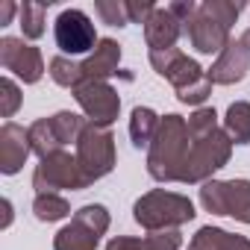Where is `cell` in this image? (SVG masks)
<instances>
[{
    "instance_id": "cell-9",
    "label": "cell",
    "mask_w": 250,
    "mask_h": 250,
    "mask_svg": "<svg viewBox=\"0 0 250 250\" xmlns=\"http://www.w3.org/2000/svg\"><path fill=\"white\" fill-rule=\"evenodd\" d=\"M53 39H56V47L68 56H80V53H88L91 47H97V33H94V24L91 18L83 12V9H65L56 24H53Z\"/></svg>"
},
{
    "instance_id": "cell-27",
    "label": "cell",
    "mask_w": 250,
    "mask_h": 250,
    "mask_svg": "<svg viewBox=\"0 0 250 250\" xmlns=\"http://www.w3.org/2000/svg\"><path fill=\"white\" fill-rule=\"evenodd\" d=\"M97 15L103 24L109 27H127L130 24V15H127V0H97L94 3Z\"/></svg>"
},
{
    "instance_id": "cell-23",
    "label": "cell",
    "mask_w": 250,
    "mask_h": 250,
    "mask_svg": "<svg viewBox=\"0 0 250 250\" xmlns=\"http://www.w3.org/2000/svg\"><path fill=\"white\" fill-rule=\"evenodd\" d=\"M50 77H53L56 85L74 91V88L83 83V65L71 62L68 56H53V59H50Z\"/></svg>"
},
{
    "instance_id": "cell-19",
    "label": "cell",
    "mask_w": 250,
    "mask_h": 250,
    "mask_svg": "<svg viewBox=\"0 0 250 250\" xmlns=\"http://www.w3.org/2000/svg\"><path fill=\"white\" fill-rule=\"evenodd\" d=\"M224 133L232 139V145H250V103L247 100L229 103L224 115Z\"/></svg>"
},
{
    "instance_id": "cell-28",
    "label": "cell",
    "mask_w": 250,
    "mask_h": 250,
    "mask_svg": "<svg viewBox=\"0 0 250 250\" xmlns=\"http://www.w3.org/2000/svg\"><path fill=\"white\" fill-rule=\"evenodd\" d=\"M212 130H218V112L209 109V106H200L188 115V136L191 139H200V136H209Z\"/></svg>"
},
{
    "instance_id": "cell-11",
    "label": "cell",
    "mask_w": 250,
    "mask_h": 250,
    "mask_svg": "<svg viewBox=\"0 0 250 250\" xmlns=\"http://www.w3.org/2000/svg\"><path fill=\"white\" fill-rule=\"evenodd\" d=\"M183 30H186V36H188L191 47H194L197 53H203V56H212V53L221 56V50L229 44V30H227L224 24H218L215 18H209L200 6H197V12L188 18V24H186Z\"/></svg>"
},
{
    "instance_id": "cell-13",
    "label": "cell",
    "mask_w": 250,
    "mask_h": 250,
    "mask_svg": "<svg viewBox=\"0 0 250 250\" xmlns=\"http://www.w3.org/2000/svg\"><path fill=\"white\" fill-rule=\"evenodd\" d=\"M247 71H250V50L241 42H229L215 59V65L209 68V80L215 85H232V83H241Z\"/></svg>"
},
{
    "instance_id": "cell-6",
    "label": "cell",
    "mask_w": 250,
    "mask_h": 250,
    "mask_svg": "<svg viewBox=\"0 0 250 250\" xmlns=\"http://www.w3.org/2000/svg\"><path fill=\"white\" fill-rule=\"evenodd\" d=\"M77 162H80V171H83L88 186L103 180L106 174H112V168H115V139H112V133L106 127H94L88 121L85 133L77 142Z\"/></svg>"
},
{
    "instance_id": "cell-26",
    "label": "cell",
    "mask_w": 250,
    "mask_h": 250,
    "mask_svg": "<svg viewBox=\"0 0 250 250\" xmlns=\"http://www.w3.org/2000/svg\"><path fill=\"white\" fill-rule=\"evenodd\" d=\"M200 9L209 15V18H215L218 24H224L227 30L238 21V15H241V3H229V0H206V3H200Z\"/></svg>"
},
{
    "instance_id": "cell-1",
    "label": "cell",
    "mask_w": 250,
    "mask_h": 250,
    "mask_svg": "<svg viewBox=\"0 0 250 250\" xmlns=\"http://www.w3.org/2000/svg\"><path fill=\"white\" fill-rule=\"evenodd\" d=\"M191 136H188V121L183 115H165L153 145L147 147V174L156 183H177L183 162L188 156Z\"/></svg>"
},
{
    "instance_id": "cell-25",
    "label": "cell",
    "mask_w": 250,
    "mask_h": 250,
    "mask_svg": "<svg viewBox=\"0 0 250 250\" xmlns=\"http://www.w3.org/2000/svg\"><path fill=\"white\" fill-rule=\"evenodd\" d=\"M74 221H80L83 227L94 229L97 235H106V229H109V209L100 206V203H88V206L74 212Z\"/></svg>"
},
{
    "instance_id": "cell-5",
    "label": "cell",
    "mask_w": 250,
    "mask_h": 250,
    "mask_svg": "<svg viewBox=\"0 0 250 250\" xmlns=\"http://www.w3.org/2000/svg\"><path fill=\"white\" fill-rule=\"evenodd\" d=\"M200 203L212 215L250 224V180H209L200 188Z\"/></svg>"
},
{
    "instance_id": "cell-20",
    "label": "cell",
    "mask_w": 250,
    "mask_h": 250,
    "mask_svg": "<svg viewBox=\"0 0 250 250\" xmlns=\"http://www.w3.org/2000/svg\"><path fill=\"white\" fill-rule=\"evenodd\" d=\"M27 130H30L33 153H36L39 159H47V156H53V153L62 150V145H59V139H56V133H53L50 118H39V121H33Z\"/></svg>"
},
{
    "instance_id": "cell-16",
    "label": "cell",
    "mask_w": 250,
    "mask_h": 250,
    "mask_svg": "<svg viewBox=\"0 0 250 250\" xmlns=\"http://www.w3.org/2000/svg\"><path fill=\"white\" fill-rule=\"evenodd\" d=\"M188 250H250V238L238 232H227L221 227H200Z\"/></svg>"
},
{
    "instance_id": "cell-33",
    "label": "cell",
    "mask_w": 250,
    "mask_h": 250,
    "mask_svg": "<svg viewBox=\"0 0 250 250\" xmlns=\"http://www.w3.org/2000/svg\"><path fill=\"white\" fill-rule=\"evenodd\" d=\"M21 6H15L12 0H3V3H0V27H6V24H12V15L18 12Z\"/></svg>"
},
{
    "instance_id": "cell-35",
    "label": "cell",
    "mask_w": 250,
    "mask_h": 250,
    "mask_svg": "<svg viewBox=\"0 0 250 250\" xmlns=\"http://www.w3.org/2000/svg\"><path fill=\"white\" fill-rule=\"evenodd\" d=\"M238 42H241V44H244V47H247V50H250V27H247V30H244V36H241V39H238Z\"/></svg>"
},
{
    "instance_id": "cell-34",
    "label": "cell",
    "mask_w": 250,
    "mask_h": 250,
    "mask_svg": "<svg viewBox=\"0 0 250 250\" xmlns=\"http://www.w3.org/2000/svg\"><path fill=\"white\" fill-rule=\"evenodd\" d=\"M9 224H12V203L3 200V224H0V227H9Z\"/></svg>"
},
{
    "instance_id": "cell-17",
    "label": "cell",
    "mask_w": 250,
    "mask_h": 250,
    "mask_svg": "<svg viewBox=\"0 0 250 250\" xmlns=\"http://www.w3.org/2000/svg\"><path fill=\"white\" fill-rule=\"evenodd\" d=\"M97 244H100V235L74 218L53 235V250H97Z\"/></svg>"
},
{
    "instance_id": "cell-29",
    "label": "cell",
    "mask_w": 250,
    "mask_h": 250,
    "mask_svg": "<svg viewBox=\"0 0 250 250\" xmlns=\"http://www.w3.org/2000/svg\"><path fill=\"white\" fill-rule=\"evenodd\" d=\"M21 106V88L15 85V80L3 77L0 80V115L3 118H12Z\"/></svg>"
},
{
    "instance_id": "cell-14",
    "label": "cell",
    "mask_w": 250,
    "mask_h": 250,
    "mask_svg": "<svg viewBox=\"0 0 250 250\" xmlns=\"http://www.w3.org/2000/svg\"><path fill=\"white\" fill-rule=\"evenodd\" d=\"M180 33H183V24L168 6H156V12L145 24V42L150 50H171L177 44Z\"/></svg>"
},
{
    "instance_id": "cell-4",
    "label": "cell",
    "mask_w": 250,
    "mask_h": 250,
    "mask_svg": "<svg viewBox=\"0 0 250 250\" xmlns=\"http://www.w3.org/2000/svg\"><path fill=\"white\" fill-rule=\"evenodd\" d=\"M232 156V139L218 127L212 130L209 136H200V139H191V147H188V156L183 162V171H180V180L177 183H209V177L215 171H221Z\"/></svg>"
},
{
    "instance_id": "cell-31",
    "label": "cell",
    "mask_w": 250,
    "mask_h": 250,
    "mask_svg": "<svg viewBox=\"0 0 250 250\" xmlns=\"http://www.w3.org/2000/svg\"><path fill=\"white\" fill-rule=\"evenodd\" d=\"M153 12H156V3H150V0H127L130 24H147Z\"/></svg>"
},
{
    "instance_id": "cell-24",
    "label": "cell",
    "mask_w": 250,
    "mask_h": 250,
    "mask_svg": "<svg viewBox=\"0 0 250 250\" xmlns=\"http://www.w3.org/2000/svg\"><path fill=\"white\" fill-rule=\"evenodd\" d=\"M18 24L24 39H42L44 36V6L42 3H24L18 9Z\"/></svg>"
},
{
    "instance_id": "cell-7",
    "label": "cell",
    "mask_w": 250,
    "mask_h": 250,
    "mask_svg": "<svg viewBox=\"0 0 250 250\" xmlns=\"http://www.w3.org/2000/svg\"><path fill=\"white\" fill-rule=\"evenodd\" d=\"M33 188L36 194H56V191H80L88 188L77 156L59 150L47 159H42L33 171Z\"/></svg>"
},
{
    "instance_id": "cell-12",
    "label": "cell",
    "mask_w": 250,
    "mask_h": 250,
    "mask_svg": "<svg viewBox=\"0 0 250 250\" xmlns=\"http://www.w3.org/2000/svg\"><path fill=\"white\" fill-rule=\"evenodd\" d=\"M33 145H30V130H24L21 124L6 121L0 127V174H18L24 168V162L30 159Z\"/></svg>"
},
{
    "instance_id": "cell-3",
    "label": "cell",
    "mask_w": 250,
    "mask_h": 250,
    "mask_svg": "<svg viewBox=\"0 0 250 250\" xmlns=\"http://www.w3.org/2000/svg\"><path fill=\"white\" fill-rule=\"evenodd\" d=\"M194 203L186 194L177 191H165V188H153L147 194H142L133 206V218L142 229L147 232H162V229H180L183 224L194 221Z\"/></svg>"
},
{
    "instance_id": "cell-32",
    "label": "cell",
    "mask_w": 250,
    "mask_h": 250,
    "mask_svg": "<svg viewBox=\"0 0 250 250\" xmlns=\"http://www.w3.org/2000/svg\"><path fill=\"white\" fill-rule=\"evenodd\" d=\"M106 250H145V238H133V235H115Z\"/></svg>"
},
{
    "instance_id": "cell-21",
    "label": "cell",
    "mask_w": 250,
    "mask_h": 250,
    "mask_svg": "<svg viewBox=\"0 0 250 250\" xmlns=\"http://www.w3.org/2000/svg\"><path fill=\"white\" fill-rule=\"evenodd\" d=\"M50 124H53V133H56L59 145L65 147V145H77L80 142V136L88 127V118H83L77 112H56V115H50Z\"/></svg>"
},
{
    "instance_id": "cell-10",
    "label": "cell",
    "mask_w": 250,
    "mask_h": 250,
    "mask_svg": "<svg viewBox=\"0 0 250 250\" xmlns=\"http://www.w3.org/2000/svg\"><path fill=\"white\" fill-rule=\"evenodd\" d=\"M0 65L6 71H12L18 80L24 83H39L44 74V56L39 47L27 44L24 39H0Z\"/></svg>"
},
{
    "instance_id": "cell-8",
    "label": "cell",
    "mask_w": 250,
    "mask_h": 250,
    "mask_svg": "<svg viewBox=\"0 0 250 250\" xmlns=\"http://www.w3.org/2000/svg\"><path fill=\"white\" fill-rule=\"evenodd\" d=\"M74 100L80 103V109L85 112V118L94 124V127H112L118 121V112H121V97L118 91L103 83V80H85L74 88Z\"/></svg>"
},
{
    "instance_id": "cell-2",
    "label": "cell",
    "mask_w": 250,
    "mask_h": 250,
    "mask_svg": "<svg viewBox=\"0 0 250 250\" xmlns=\"http://www.w3.org/2000/svg\"><path fill=\"white\" fill-rule=\"evenodd\" d=\"M150 65L159 77H165L174 91H177V100L180 103H188V106H197L206 103V97L212 94V80H209V71H203L194 59H188L180 47H171V50H150Z\"/></svg>"
},
{
    "instance_id": "cell-30",
    "label": "cell",
    "mask_w": 250,
    "mask_h": 250,
    "mask_svg": "<svg viewBox=\"0 0 250 250\" xmlns=\"http://www.w3.org/2000/svg\"><path fill=\"white\" fill-rule=\"evenodd\" d=\"M183 247V232L180 229H162V232H147L145 250H180Z\"/></svg>"
},
{
    "instance_id": "cell-18",
    "label": "cell",
    "mask_w": 250,
    "mask_h": 250,
    "mask_svg": "<svg viewBox=\"0 0 250 250\" xmlns=\"http://www.w3.org/2000/svg\"><path fill=\"white\" fill-rule=\"evenodd\" d=\"M159 124H162V118H159L153 109L136 106L133 115H130V139H133V145H136V147H150L153 139H156Z\"/></svg>"
},
{
    "instance_id": "cell-15",
    "label": "cell",
    "mask_w": 250,
    "mask_h": 250,
    "mask_svg": "<svg viewBox=\"0 0 250 250\" xmlns=\"http://www.w3.org/2000/svg\"><path fill=\"white\" fill-rule=\"evenodd\" d=\"M118 62H121V47L115 39H100L94 53L83 62V83L85 80H109L118 74Z\"/></svg>"
},
{
    "instance_id": "cell-22",
    "label": "cell",
    "mask_w": 250,
    "mask_h": 250,
    "mask_svg": "<svg viewBox=\"0 0 250 250\" xmlns=\"http://www.w3.org/2000/svg\"><path fill=\"white\" fill-rule=\"evenodd\" d=\"M33 215L44 224H53V221H62L71 215V206L62 194H36L33 200Z\"/></svg>"
}]
</instances>
